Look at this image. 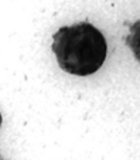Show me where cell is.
<instances>
[{
    "label": "cell",
    "instance_id": "cell-1",
    "mask_svg": "<svg viewBox=\"0 0 140 160\" xmlns=\"http://www.w3.org/2000/svg\"><path fill=\"white\" fill-rule=\"evenodd\" d=\"M106 41L89 23L61 27L52 36V51L65 72L86 77L96 72L106 58Z\"/></svg>",
    "mask_w": 140,
    "mask_h": 160
},
{
    "label": "cell",
    "instance_id": "cell-2",
    "mask_svg": "<svg viewBox=\"0 0 140 160\" xmlns=\"http://www.w3.org/2000/svg\"><path fill=\"white\" fill-rule=\"evenodd\" d=\"M126 42L130 47L134 57L137 58V61H140V20L130 27V34L128 36Z\"/></svg>",
    "mask_w": 140,
    "mask_h": 160
},
{
    "label": "cell",
    "instance_id": "cell-3",
    "mask_svg": "<svg viewBox=\"0 0 140 160\" xmlns=\"http://www.w3.org/2000/svg\"><path fill=\"white\" fill-rule=\"evenodd\" d=\"M2 122H3V119H2V115H0V126H2Z\"/></svg>",
    "mask_w": 140,
    "mask_h": 160
},
{
    "label": "cell",
    "instance_id": "cell-4",
    "mask_svg": "<svg viewBox=\"0 0 140 160\" xmlns=\"http://www.w3.org/2000/svg\"><path fill=\"white\" fill-rule=\"evenodd\" d=\"M0 160H3V157H2V156H0Z\"/></svg>",
    "mask_w": 140,
    "mask_h": 160
}]
</instances>
